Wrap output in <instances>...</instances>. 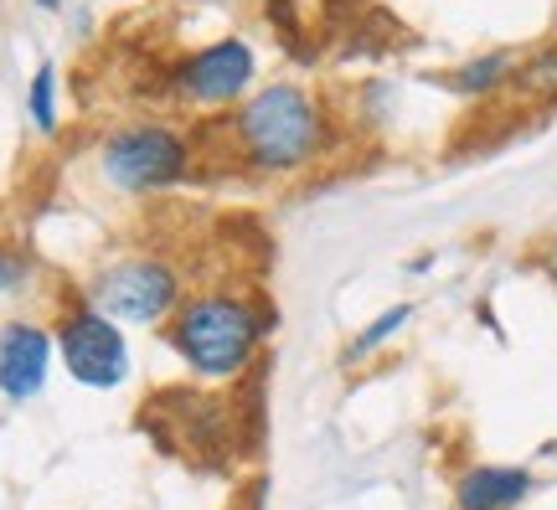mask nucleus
Masks as SVG:
<instances>
[{
  "mask_svg": "<svg viewBox=\"0 0 557 510\" xmlns=\"http://www.w3.org/2000/svg\"><path fill=\"white\" fill-rule=\"evenodd\" d=\"M269 325H274V314L248 295L201 289V295L181 299V310L165 325V340L186 361V372H197L201 382H233L253 366Z\"/></svg>",
  "mask_w": 557,
  "mask_h": 510,
  "instance_id": "nucleus-1",
  "label": "nucleus"
},
{
  "mask_svg": "<svg viewBox=\"0 0 557 510\" xmlns=\"http://www.w3.org/2000/svg\"><path fill=\"white\" fill-rule=\"evenodd\" d=\"M238 156L263 176H295L325 150V114L299 83H269L233 114Z\"/></svg>",
  "mask_w": 557,
  "mask_h": 510,
  "instance_id": "nucleus-2",
  "label": "nucleus"
},
{
  "mask_svg": "<svg viewBox=\"0 0 557 510\" xmlns=\"http://www.w3.org/2000/svg\"><path fill=\"white\" fill-rule=\"evenodd\" d=\"M186 165H191V139L156 119L120 124L99 145V181L120 197H156L186 176Z\"/></svg>",
  "mask_w": 557,
  "mask_h": 510,
  "instance_id": "nucleus-3",
  "label": "nucleus"
},
{
  "mask_svg": "<svg viewBox=\"0 0 557 510\" xmlns=\"http://www.w3.org/2000/svg\"><path fill=\"white\" fill-rule=\"evenodd\" d=\"M88 304L99 314H109L114 325H160L181 310V269L171 258H114L103 263L99 274L88 278Z\"/></svg>",
  "mask_w": 557,
  "mask_h": 510,
  "instance_id": "nucleus-4",
  "label": "nucleus"
},
{
  "mask_svg": "<svg viewBox=\"0 0 557 510\" xmlns=\"http://www.w3.org/2000/svg\"><path fill=\"white\" fill-rule=\"evenodd\" d=\"M58 361L67 366V376L88 387V393H120L135 361H129V340H124V325H114L109 314H99L88 299H73L67 310L58 314Z\"/></svg>",
  "mask_w": 557,
  "mask_h": 510,
  "instance_id": "nucleus-5",
  "label": "nucleus"
},
{
  "mask_svg": "<svg viewBox=\"0 0 557 510\" xmlns=\"http://www.w3.org/2000/svg\"><path fill=\"white\" fill-rule=\"evenodd\" d=\"M253 47L238 37H222L212 47H201L176 67V94L186 103H201V109H218V103H243L253 94Z\"/></svg>",
  "mask_w": 557,
  "mask_h": 510,
  "instance_id": "nucleus-6",
  "label": "nucleus"
},
{
  "mask_svg": "<svg viewBox=\"0 0 557 510\" xmlns=\"http://www.w3.org/2000/svg\"><path fill=\"white\" fill-rule=\"evenodd\" d=\"M58 340L37 320H5L0 325V397L5 402H32L47 387Z\"/></svg>",
  "mask_w": 557,
  "mask_h": 510,
  "instance_id": "nucleus-7",
  "label": "nucleus"
},
{
  "mask_svg": "<svg viewBox=\"0 0 557 510\" xmlns=\"http://www.w3.org/2000/svg\"><path fill=\"white\" fill-rule=\"evenodd\" d=\"M532 495V470L521 464H475L459 474L455 506L459 510H517Z\"/></svg>",
  "mask_w": 557,
  "mask_h": 510,
  "instance_id": "nucleus-8",
  "label": "nucleus"
},
{
  "mask_svg": "<svg viewBox=\"0 0 557 510\" xmlns=\"http://www.w3.org/2000/svg\"><path fill=\"white\" fill-rule=\"evenodd\" d=\"M517 52H485V58H470L459 67L449 88H455L459 99H485V94H496L506 83H517Z\"/></svg>",
  "mask_w": 557,
  "mask_h": 510,
  "instance_id": "nucleus-9",
  "label": "nucleus"
},
{
  "mask_svg": "<svg viewBox=\"0 0 557 510\" xmlns=\"http://www.w3.org/2000/svg\"><path fill=\"white\" fill-rule=\"evenodd\" d=\"M26 114L37 124V135H58V67L41 62L32 73V88H26Z\"/></svg>",
  "mask_w": 557,
  "mask_h": 510,
  "instance_id": "nucleus-10",
  "label": "nucleus"
},
{
  "mask_svg": "<svg viewBox=\"0 0 557 510\" xmlns=\"http://www.w3.org/2000/svg\"><path fill=\"white\" fill-rule=\"evenodd\" d=\"M408 320H413V304H393V310H382L377 320H372V325H367V331L346 346V361H367L372 351H382V346H387L398 331H408Z\"/></svg>",
  "mask_w": 557,
  "mask_h": 510,
  "instance_id": "nucleus-11",
  "label": "nucleus"
},
{
  "mask_svg": "<svg viewBox=\"0 0 557 510\" xmlns=\"http://www.w3.org/2000/svg\"><path fill=\"white\" fill-rule=\"evenodd\" d=\"M521 94H537V99H557V47H542L537 58H527L517 67Z\"/></svg>",
  "mask_w": 557,
  "mask_h": 510,
  "instance_id": "nucleus-12",
  "label": "nucleus"
},
{
  "mask_svg": "<svg viewBox=\"0 0 557 510\" xmlns=\"http://www.w3.org/2000/svg\"><path fill=\"white\" fill-rule=\"evenodd\" d=\"M26 284H32V258L21 253V248H5V242H0V299L26 289Z\"/></svg>",
  "mask_w": 557,
  "mask_h": 510,
  "instance_id": "nucleus-13",
  "label": "nucleus"
},
{
  "mask_svg": "<svg viewBox=\"0 0 557 510\" xmlns=\"http://www.w3.org/2000/svg\"><path fill=\"white\" fill-rule=\"evenodd\" d=\"M32 5H37V11H58L62 0H32Z\"/></svg>",
  "mask_w": 557,
  "mask_h": 510,
  "instance_id": "nucleus-14",
  "label": "nucleus"
}]
</instances>
